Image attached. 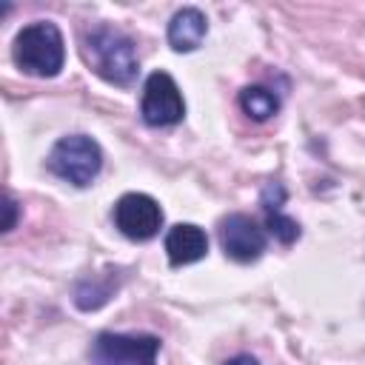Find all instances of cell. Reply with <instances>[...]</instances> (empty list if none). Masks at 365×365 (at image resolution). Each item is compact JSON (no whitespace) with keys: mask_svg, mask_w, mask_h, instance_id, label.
<instances>
[{"mask_svg":"<svg viewBox=\"0 0 365 365\" xmlns=\"http://www.w3.org/2000/svg\"><path fill=\"white\" fill-rule=\"evenodd\" d=\"M282 200H285V188L279 182H271L265 191H262V211H265V220H268V231L282 242V245H291L297 237H299V225L297 220L285 217L282 214Z\"/></svg>","mask_w":365,"mask_h":365,"instance_id":"obj_11","label":"cell"},{"mask_svg":"<svg viewBox=\"0 0 365 365\" xmlns=\"http://www.w3.org/2000/svg\"><path fill=\"white\" fill-rule=\"evenodd\" d=\"M3 211H6V220H3V231H11L17 225V214H20V205L14 202L11 194L3 197Z\"/></svg>","mask_w":365,"mask_h":365,"instance_id":"obj_13","label":"cell"},{"mask_svg":"<svg viewBox=\"0 0 365 365\" xmlns=\"http://www.w3.org/2000/svg\"><path fill=\"white\" fill-rule=\"evenodd\" d=\"M225 365H259L254 356H248V354H240V356H234V359H228Z\"/></svg>","mask_w":365,"mask_h":365,"instance_id":"obj_14","label":"cell"},{"mask_svg":"<svg viewBox=\"0 0 365 365\" xmlns=\"http://www.w3.org/2000/svg\"><path fill=\"white\" fill-rule=\"evenodd\" d=\"M208 34V20L200 9L185 6L168 20V46L174 51H194Z\"/></svg>","mask_w":365,"mask_h":365,"instance_id":"obj_9","label":"cell"},{"mask_svg":"<svg viewBox=\"0 0 365 365\" xmlns=\"http://www.w3.org/2000/svg\"><path fill=\"white\" fill-rule=\"evenodd\" d=\"M46 165L63 182L86 188L97 180L103 168V148L88 134H66L51 145Z\"/></svg>","mask_w":365,"mask_h":365,"instance_id":"obj_3","label":"cell"},{"mask_svg":"<svg viewBox=\"0 0 365 365\" xmlns=\"http://www.w3.org/2000/svg\"><path fill=\"white\" fill-rule=\"evenodd\" d=\"M160 339L154 334L103 331L91 342V365H154Z\"/></svg>","mask_w":365,"mask_h":365,"instance_id":"obj_4","label":"cell"},{"mask_svg":"<svg viewBox=\"0 0 365 365\" xmlns=\"http://www.w3.org/2000/svg\"><path fill=\"white\" fill-rule=\"evenodd\" d=\"M240 108L257 120V123H265L268 117H274L279 111V97L274 91H268L265 86H245L240 91Z\"/></svg>","mask_w":365,"mask_h":365,"instance_id":"obj_12","label":"cell"},{"mask_svg":"<svg viewBox=\"0 0 365 365\" xmlns=\"http://www.w3.org/2000/svg\"><path fill=\"white\" fill-rule=\"evenodd\" d=\"M114 225L120 228L123 237L145 242L160 234L163 228V208L154 197L128 191L114 202Z\"/></svg>","mask_w":365,"mask_h":365,"instance_id":"obj_6","label":"cell"},{"mask_svg":"<svg viewBox=\"0 0 365 365\" xmlns=\"http://www.w3.org/2000/svg\"><path fill=\"white\" fill-rule=\"evenodd\" d=\"M140 117L145 125H154V128L177 125L185 117V100L168 71L148 74L143 86V100H140Z\"/></svg>","mask_w":365,"mask_h":365,"instance_id":"obj_5","label":"cell"},{"mask_svg":"<svg viewBox=\"0 0 365 365\" xmlns=\"http://www.w3.org/2000/svg\"><path fill=\"white\" fill-rule=\"evenodd\" d=\"M265 231L262 225L248 214H228L220 222V245L228 259L234 262H254L265 251Z\"/></svg>","mask_w":365,"mask_h":365,"instance_id":"obj_7","label":"cell"},{"mask_svg":"<svg viewBox=\"0 0 365 365\" xmlns=\"http://www.w3.org/2000/svg\"><path fill=\"white\" fill-rule=\"evenodd\" d=\"M165 254L171 265H191L208 254V237L194 222H177L165 234Z\"/></svg>","mask_w":365,"mask_h":365,"instance_id":"obj_8","label":"cell"},{"mask_svg":"<svg viewBox=\"0 0 365 365\" xmlns=\"http://www.w3.org/2000/svg\"><path fill=\"white\" fill-rule=\"evenodd\" d=\"M83 60L88 63V68L103 77L111 86H134L137 74H140V60H137V48L134 40L128 34H123L114 26H91L83 34Z\"/></svg>","mask_w":365,"mask_h":365,"instance_id":"obj_1","label":"cell"},{"mask_svg":"<svg viewBox=\"0 0 365 365\" xmlns=\"http://www.w3.org/2000/svg\"><path fill=\"white\" fill-rule=\"evenodd\" d=\"M117 288H120V274L114 268H106L103 274H91L74 285V305L80 311H97L114 297Z\"/></svg>","mask_w":365,"mask_h":365,"instance_id":"obj_10","label":"cell"},{"mask_svg":"<svg viewBox=\"0 0 365 365\" xmlns=\"http://www.w3.org/2000/svg\"><path fill=\"white\" fill-rule=\"evenodd\" d=\"M14 66L31 77H57L66 63V43L51 20L29 23L17 31L11 46Z\"/></svg>","mask_w":365,"mask_h":365,"instance_id":"obj_2","label":"cell"}]
</instances>
